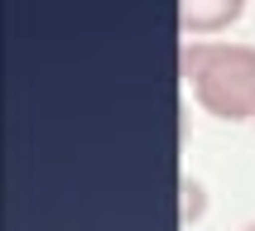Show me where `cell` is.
Segmentation results:
<instances>
[{
	"label": "cell",
	"mask_w": 255,
	"mask_h": 231,
	"mask_svg": "<svg viewBox=\"0 0 255 231\" xmlns=\"http://www.w3.org/2000/svg\"><path fill=\"white\" fill-rule=\"evenodd\" d=\"M183 77L207 116L255 120V43H207L183 48Z\"/></svg>",
	"instance_id": "1"
},
{
	"label": "cell",
	"mask_w": 255,
	"mask_h": 231,
	"mask_svg": "<svg viewBox=\"0 0 255 231\" xmlns=\"http://www.w3.org/2000/svg\"><path fill=\"white\" fill-rule=\"evenodd\" d=\"M246 14V0H178V29H183L188 39L193 34H217V29L236 24Z\"/></svg>",
	"instance_id": "2"
},
{
	"label": "cell",
	"mask_w": 255,
	"mask_h": 231,
	"mask_svg": "<svg viewBox=\"0 0 255 231\" xmlns=\"http://www.w3.org/2000/svg\"><path fill=\"white\" fill-rule=\"evenodd\" d=\"M183 193H188V207H183V217H188V222H193V217L202 212V188L193 183V178H183Z\"/></svg>",
	"instance_id": "3"
},
{
	"label": "cell",
	"mask_w": 255,
	"mask_h": 231,
	"mask_svg": "<svg viewBox=\"0 0 255 231\" xmlns=\"http://www.w3.org/2000/svg\"><path fill=\"white\" fill-rule=\"evenodd\" d=\"M246 231H255V222H251V227H246Z\"/></svg>",
	"instance_id": "4"
}]
</instances>
